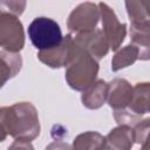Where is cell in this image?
Here are the masks:
<instances>
[{
  "label": "cell",
  "mask_w": 150,
  "mask_h": 150,
  "mask_svg": "<svg viewBox=\"0 0 150 150\" xmlns=\"http://www.w3.org/2000/svg\"><path fill=\"white\" fill-rule=\"evenodd\" d=\"M7 127L8 135L15 141H33L40 134L36 108L29 102H19L8 107Z\"/></svg>",
  "instance_id": "cell-1"
},
{
  "label": "cell",
  "mask_w": 150,
  "mask_h": 150,
  "mask_svg": "<svg viewBox=\"0 0 150 150\" xmlns=\"http://www.w3.org/2000/svg\"><path fill=\"white\" fill-rule=\"evenodd\" d=\"M98 73V62L86 50H81L79 55L70 62L66 69V81L70 88L75 90H84L95 82Z\"/></svg>",
  "instance_id": "cell-2"
},
{
  "label": "cell",
  "mask_w": 150,
  "mask_h": 150,
  "mask_svg": "<svg viewBox=\"0 0 150 150\" xmlns=\"http://www.w3.org/2000/svg\"><path fill=\"white\" fill-rule=\"evenodd\" d=\"M28 38L39 52L54 48L63 39L59 23L47 16H38L29 23Z\"/></svg>",
  "instance_id": "cell-3"
},
{
  "label": "cell",
  "mask_w": 150,
  "mask_h": 150,
  "mask_svg": "<svg viewBox=\"0 0 150 150\" xmlns=\"http://www.w3.org/2000/svg\"><path fill=\"white\" fill-rule=\"evenodd\" d=\"M82 48L75 42L71 34L63 36L62 41L54 48L40 50L38 53L39 60L50 68L68 67L70 62L79 55Z\"/></svg>",
  "instance_id": "cell-4"
},
{
  "label": "cell",
  "mask_w": 150,
  "mask_h": 150,
  "mask_svg": "<svg viewBox=\"0 0 150 150\" xmlns=\"http://www.w3.org/2000/svg\"><path fill=\"white\" fill-rule=\"evenodd\" d=\"M25 46V33L18 16L0 12V47L9 53H19Z\"/></svg>",
  "instance_id": "cell-5"
},
{
  "label": "cell",
  "mask_w": 150,
  "mask_h": 150,
  "mask_svg": "<svg viewBox=\"0 0 150 150\" xmlns=\"http://www.w3.org/2000/svg\"><path fill=\"white\" fill-rule=\"evenodd\" d=\"M100 19L98 6L93 2H84L79 5L70 13L68 18V29L71 33L81 34L96 29V25Z\"/></svg>",
  "instance_id": "cell-6"
},
{
  "label": "cell",
  "mask_w": 150,
  "mask_h": 150,
  "mask_svg": "<svg viewBox=\"0 0 150 150\" xmlns=\"http://www.w3.org/2000/svg\"><path fill=\"white\" fill-rule=\"evenodd\" d=\"M98 11H100V18L102 20V32L108 41L109 48L112 50H117L123 42L127 29H125V23H121L114 13V11L103 2L97 4Z\"/></svg>",
  "instance_id": "cell-7"
},
{
  "label": "cell",
  "mask_w": 150,
  "mask_h": 150,
  "mask_svg": "<svg viewBox=\"0 0 150 150\" xmlns=\"http://www.w3.org/2000/svg\"><path fill=\"white\" fill-rule=\"evenodd\" d=\"M74 40L83 50H86L95 60H101L107 55L109 50V45L103 32L97 28L91 32L76 34Z\"/></svg>",
  "instance_id": "cell-8"
},
{
  "label": "cell",
  "mask_w": 150,
  "mask_h": 150,
  "mask_svg": "<svg viewBox=\"0 0 150 150\" xmlns=\"http://www.w3.org/2000/svg\"><path fill=\"white\" fill-rule=\"evenodd\" d=\"M107 101L115 110L125 109L132 97V87L124 79H115L107 83Z\"/></svg>",
  "instance_id": "cell-9"
},
{
  "label": "cell",
  "mask_w": 150,
  "mask_h": 150,
  "mask_svg": "<svg viewBox=\"0 0 150 150\" xmlns=\"http://www.w3.org/2000/svg\"><path fill=\"white\" fill-rule=\"evenodd\" d=\"M108 84L103 80H97L83 90L81 96L82 104L89 109H98L107 101Z\"/></svg>",
  "instance_id": "cell-10"
},
{
  "label": "cell",
  "mask_w": 150,
  "mask_h": 150,
  "mask_svg": "<svg viewBox=\"0 0 150 150\" xmlns=\"http://www.w3.org/2000/svg\"><path fill=\"white\" fill-rule=\"evenodd\" d=\"M22 59L18 53L0 50V88L21 69Z\"/></svg>",
  "instance_id": "cell-11"
},
{
  "label": "cell",
  "mask_w": 150,
  "mask_h": 150,
  "mask_svg": "<svg viewBox=\"0 0 150 150\" xmlns=\"http://www.w3.org/2000/svg\"><path fill=\"white\" fill-rule=\"evenodd\" d=\"M129 109L136 115L149 112V83H137L132 87V97L129 103Z\"/></svg>",
  "instance_id": "cell-12"
},
{
  "label": "cell",
  "mask_w": 150,
  "mask_h": 150,
  "mask_svg": "<svg viewBox=\"0 0 150 150\" xmlns=\"http://www.w3.org/2000/svg\"><path fill=\"white\" fill-rule=\"evenodd\" d=\"M104 137L96 131L80 134L73 142L71 150H103Z\"/></svg>",
  "instance_id": "cell-13"
},
{
  "label": "cell",
  "mask_w": 150,
  "mask_h": 150,
  "mask_svg": "<svg viewBox=\"0 0 150 150\" xmlns=\"http://www.w3.org/2000/svg\"><path fill=\"white\" fill-rule=\"evenodd\" d=\"M139 55H141V52H139L138 47H136L132 43L125 46L124 48L118 50L115 54V56L112 57L111 70L117 71L122 68H125V67L132 64L137 59H139Z\"/></svg>",
  "instance_id": "cell-14"
},
{
  "label": "cell",
  "mask_w": 150,
  "mask_h": 150,
  "mask_svg": "<svg viewBox=\"0 0 150 150\" xmlns=\"http://www.w3.org/2000/svg\"><path fill=\"white\" fill-rule=\"evenodd\" d=\"M148 5H149L148 1H128V2H125L127 11H128L131 23H136V25L149 23Z\"/></svg>",
  "instance_id": "cell-15"
},
{
  "label": "cell",
  "mask_w": 150,
  "mask_h": 150,
  "mask_svg": "<svg viewBox=\"0 0 150 150\" xmlns=\"http://www.w3.org/2000/svg\"><path fill=\"white\" fill-rule=\"evenodd\" d=\"M114 117L120 125H128L130 128H134L137 123L141 122V116L134 114L130 110L127 109H121V110H115Z\"/></svg>",
  "instance_id": "cell-16"
},
{
  "label": "cell",
  "mask_w": 150,
  "mask_h": 150,
  "mask_svg": "<svg viewBox=\"0 0 150 150\" xmlns=\"http://www.w3.org/2000/svg\"><path fill=\"white\" fill-rule=\"evenodd\" d=\"M26 1H0V12L9 13L14 16H19L23 13Z\"/></svg>",
  "instance_id": "cell-17"
},
{
  "label": "cell",
  "mask_w": 150,
  "mask_h": 150,
  "mask_svg": "<svg viewBox=\"0 0 150 150\" xmlns=\"http://www.w3.org/2000/svg\"><path fill=\"white\" fill-rule=\"evenodd\" d=\"M148 132H149V118L141 121L134 127V137L137 143H146L148 142Z\"/></svg>",
  "instance_id": "cell-18"
},
{
  "label": "cell",
  "mask_w": 150,
  "mask_h": 150,
  "mask_svg": "<svg viewBox=\"0 0 150 150\" xmlns=\"http://www.w3.org/2000/svg\"><path fill=\"white\" fill-rule=\"evenodd\" d=\"M7 114H8V107H1L0 108V142H4L8 135Z\"/></svg>",
  "instance_id": "cell-19"
},
{
  "label": "cell",
  "mask_w": 150,
  "mask_h": 150,
  "mask_svg": "<svg viewBox=\"0 0 150 150\" xmlns=\"http://www.w3.org/2000/svg\"><path fill=\"white\" fill-rule=\"evenodd\" d=\"M8 150H34L33 145L29 142L25 141H14L12 145L8 148Z\"/></svg>",
  "instance_id": "cell-20"
},
{
  "label": "cell",
  "mask_w": 150,
  "mask_h": 150,
  "mask_svg": "<svg viewBox=\"0 0 150 150\" xmlns=\"http://www.w3.org/2000/svg\"><path fill=\"white\" fill-rule=\"evenodd\" d=\"M46 150H71V146L69 144L64 143V142H59L57 141V142L50 143L46 148Z\"/></svg>",
  "instance_id": "cell-21"
},
{
  "label": "cell",
  "mask_w": 150,
  "mask_h": 150,
  "mask_svg": "<svg viewBox=\"0 0 150 150\" xmlns=\"http://www.w3.org/2000/svg\"><path fill=\"white\" fill-rule=\"evenodd\" d=\"M142 150H148V142L143 144V148H142Z\"/></svg>",
  "instance_id": "cell-22"
}]
</instances>
